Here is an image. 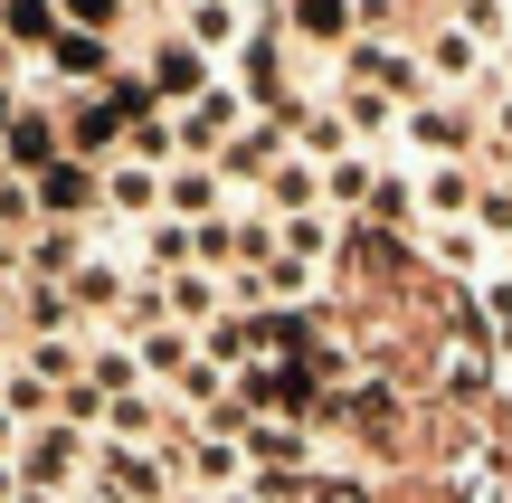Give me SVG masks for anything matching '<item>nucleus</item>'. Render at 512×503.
<instances>
[{
  "label": "nucleus",
  "mask_w": 512,
  "mask_h": 503,
  "mask_svg": "<svg viewBox=\"0 0 512 503\" xmlns=\"http://www.w3.org/2000/svg\"><path fill=\"white\" fill-rule=\"evenodd\" d=\"M143 76H152V95H162L171 114H181L190 95H209V86H219V67H209V48H190L181 29H162V38H152V57H143Z\"/></svg>",
  "instance_id": "obj_7"
},
{
  "label": "nucleus",
  "mask_w": 512,
  "mask_h": 503,
  "mask_svg": "<svg viewBox=\"0 0 512 503\" xmlns=\"http://www.w3.org/2000/svg\"><path fill=\"white\" fill-rule=\"evenodd\" d=\"M256 29V0H181V38L190 48H209V57H238V38Z\"/></svg>",
  "instance_id": "obj_15"
},
{
  "label": "nucleus",
  "mask_w": 512,
  "mask_h": 503,
  "mask_svg": "<svg viewBox=\"0 0 512 503\" xmlns=\"http://www.w3.org/2000/svg\"><path fill=\"white\" fill-rule=\"evenodd\" d=\"M494 162H512V86H494Z\"/></svg>",
  "instance_id": "obj_23"
},
{
  "label": "nucleus",
  "mask_w": 512,
  "mask_h": 503,
  "mask_svg": "<svg viewBox=\"0 0 512 503\" xmlns=\"http://www.w3.org/2000/svg\"><path fill=\"white\" fill-rule=\"evenodd\" d=\"M19 67H29V57H19V48H10V38H0V76H19Z\"/></svg>",
  "instance_id": "obj_28"
},
{
  "label": "nucleus",
  "mask_w": 512,
  "mask_h": 503,
  "mask_svg": "<svg viewBox=\"0 0 512 503\" xmlns=\"http://www.w3.org/2000/svg\"><path fill=\"white\" fill-rule=\"evenodd\" d=\"M19 503H67V494H38V485H19Z\"/></svg>",
  "instance_id": "obj_29"
},
{
  "label": "nucleus",
  "mask_w": 512,
  "mask_h": 503,
  "mask_svg": "<svg viewBox=\"0 0 512 503\" xmlns=\"http://www.w3.org/2000/svg\"><path fill=\"white\" fill-rule=\"evenodd\" d=\"M29 105V86H19V76H0V133H10V114Z\"/></svg>",
  "instance_id": "obj_25"
},
{
  "label": "nucleus",
  "mask_w": 512,
  "mask_h": 503,
  "mask_svg": "<svg viewBox=\"0 0 512 503\" xmlns=\"http://www.w3.org/2000/svg\"><path fill=\"white\" fill-rule=\"evenodd\" d=\"M475 323H484V342H494V361H512V266H494V276L475 285Z\"/></svg>",
  "instance_id": "obj_18"
},
{
  "label": "nucleus",
  "mask_w": 512,
  "mask_h": 503,
  "mask_svg": "<svg viewBox=\"0 0 512 503\" xmlns=\"http://www.w3.org/2000/svg\"><path fill=\"white\" fill-rule=\"evenodd\" d=\"M313 503H370V485H361V475H332V466H323V485H313Z\"/></svg>",
  "instance_id": "obj_22"
},
{
  "label": "nucleus",
  "mask_w": 512,
  "mask_h": 503,
  "mask_svg": "<svg viewBox=\"0 0 512 503\" xmlns=\"http://www.w3.org/2000/svg\"><path fill=\"white\" fill-rule=\"evenodd\" d=\"M0 152H10V171L19 181H38L48 162H67V124H57V95H38L29 86V105L10 114V133H0Z\"/></svg>",
  "instance_id": "obj_6"
},
{
  "label": "nucleus",
  "mask_w": 512,
  "mask_h": 503,
  "mask_svg": "<svg viewBox=\"0 0 512 503\" xmlns=\"http://www.w3.org/2000/svg\"><path fill=\"white\" fill-rule=\"evenodd\" d=\"M0 276H19V228H0Z\"/></svg>",
  "instance_id": "obj_26"
},
{
  "label": "nucleus",
  "mask_w": 512,
  "mask_h": 503,
  "mask_svg": "<svg viewBox=\"0 0 512 503\" xmlns=\"http://www.w3.org/2000/svg\"><path fill=\"white\" fill-rule=\"evenodd\" d=\"M456 10H465V0H456Z\"/></svg>",
  "instance_id": "obj_31"
},
{
  "label": "nucleus",
  "mask_w": 512,
  "mask_h": 503,
  "mask_svg": "<svg viewBox=\"0 0 512 503\" xmlns=\"http://www.w3.org/2000/svg\"><path fill=\"white\" fill-rule=\"evenodd\" d=\"M162 181H171L162 162H133V152H114V162H105V219H114V228L162 219Z\"/></svg>",
  "instance_id": "obj_11"
},
{
  "label": "nucleus",
  "mask_w": 512,
  "mask_h": 503,
  "mask_svg": "<svg viewBox=\"0 0 512 503\" xmlns=\"http://www.w3.org/2000/svg\"><path fill=\"white\" fill-rule=\"evenodd\" d=\"M57 124H67V152H76V162H95V171H105L114 152H124V133H133L105 95H57Z\"/></svg>",
  "instance_id": "obj_10"
},
{
  "label": "nucleus",
  "mask_w": 512,
  "mask_h": 503,
  "mask_svg": "<svg viewBox=\"0 0 512 503\" xmlns=\"http://www.w3.org/2000/svg\"><path fill=\"white\" fill-rule=\"evenodd\" d=\"M57 29H67V19H57V0H0V38H10L29 67L57 48Z\"/></svg>",
  "instance_id": "obj_17"
},
{
  "label": "nucleus",
  "mask_w": 512,
  "mask_h": 503,
  "mask_svg": "<svg viewBox=\"0 0 512 503\" xmlns=\"http://www.w3.org/2000/svg\"><path fill=\"white\" fill-rule=\"evenodd\" d=\"M256 209H266V219H304V209H323V162L285 152V162L266 171V190H256Z\"/></svg>",
  "instance_id": "obj_16"
},
{
  "label": "nucleus",
  "mask_w": 512,
  "mask_h": 503,
  "mask_svg": "<svg viewBox=\"0 0 512 503\" xmlns=\"http://www.w3.org/2000/svg\"><path fill=\"white\" fill-rule=\"evenodd\" d=\"M228 209H247V200L219 181V162H171V181H162V219L209 228V219H228Z\"/></svg>",
  "instance_id": "obj_8"
},
{
  "label": "nucleus",
  "mask_w": 512,
  "mask_h": 503,
  "mask_svg": "<svg viewBox=\"0 0 512 503\" xmlns=\"http://www.w3.org/2000/svg\"><path fill=\"white\" fill-rule=\"evenodd\" d=\"M124 10H133V0H57V19L86 29V38H124Z\"/></svg>",
  "instance_id": "obj_20"
},
{
  "label": "nucleus",
  "mask_w": 512,
  "mask_h": 503,
  "mask_svg": "<svg viewBox=\"0 0 512 503\" xmlns=\"http://www.w3.org/2000/svg\"><path fill=\"white\" fill-rule=\"evenodd\" d=\"M86 456H95V437L86 428H67V418H48V428H29V437H19V456H10V466H19V485H38V494H86Z\"/></svg>",
  "instance_id": "obj_2"
},
{
  "label": "nucleus",
  "mask_w": 512,
  "mask_h": 503,
  "mask_svg": "<svg viewBox=\"0 0 512 503\" xmlns=\"http://www.w3.org/2000/svg\"><path fill=\"white\" fill-rule=\"evenodd\" d=\"M342 86H370V95H389V105H418V95H437L427 86V57L418 48H399V38H351L342 48Z\"/></svg>",
  "instance_id": "obj_3"
},
{
  "label": "nucleus",
  "mask_w": 512,
  "mask_h": 503,
  "mask_svg": "<svg viewBox=\"0 0 512 503\" xmlns=\"http://www.w3.org/2000/svg\"><path fill=\"white\" fill-rule=\"evenodd\" d=\"M294 48H351L361 38V0H275Z\"/></svg>",
  "instance_id": "obj_13"
},
{
  "label": "nucleus",
  "mask_w": 512,
  "mask_h": 503,
  "mask_svg": "<svg viewBox=\"0 0 512 503\" xmlns=\"http://www.w3.org/2000/svg\"><path fill=\"white\" fill-rule=\"evenodd\" d=\"M456 503H512V466L503 456H465L456 466Z\"/></svg>",
  "instance_id": "obj_19"
},
{
  "label": "nucleus",
  "mask_w": 512,
  "mask_h": 503,
  "mask_svg": "<svg viewBox=\"0 0 512 503\" xmlns=\"http://www.w3.org/2000/svg\"><path fill=\"white\" fill-rule=\"evenodd\" d=\"M475 190H484L475 162H418V219H427V228L475 219Z\"/></svg>",
  "instance_id": "obj_12"
},
{
  "label": "nucleus",
  "mask_w": 512,
  "mask_h": 503,
  "mask_svg": "<svg viewBox=\"0 0 512 503\" xmlns=\"http://www.w3.org/2000/svg\"><path fill=\"white\" fill-rule=\"evenodd\" d=\"M399 143L418 152V162H465V143H475V114H465V95H418V105L399 114Z\"/></svg>",
  "instance_id": "obj_5"
},
{
  "label": "nucleus",
  "mask_w": 512,
  "mask_h": 503,
  "mask_svg": "<svg viewBox=\"0 0 512 503\" xmlns=\"http://www.w3.org/2000/svg\"><path fill=\"white\" fill-rule=\"evenodd\" d=\"M437 390H446V399H484V390H494V342H484V323H475V314H465V323H456V342L437 352Z\"/></svg>",
  "instance_id": "obj_14"
},
{
  "label": "nucleus",
  "mask_w": 512,
  "mask_h": 503,
  "mask_svg": "<svg viewBox=\"0 0 512 503\" xmlns=\"http://www.w3.org/2000/svg\"><path fill=\"white\" fill-rule=\"evenodd\" d=\"M57 418H67V428H105V390H95V380H67V390H57Z\"/></svg>",
  "instance_id": "obj_21"
},
{
  "label": "nucleus",
  "mask_w": 512,
  "mask_h": 503,
  "mask_svg": "<svg viewBox=\"0 0 512 503\" xmlns=\"http://www.w3.org/2000/svg\"><path fill=\"white\" fill-rule=\"evenodd\" d=\"M86 494H105V503H171V494H181V466H171V447H124V437H95Z\"/></svg>",
  "instance_id": "obj_1"
},
{
  "label": "nucleus",
  "mask_w": 512,
  "mask_h": 503,
  "mask_svg": "<svg viewBox=\"0 0 512 503\" xmlns=\"http://www.w3.org/2000/svg\"><path fill=\"white\" fill-rule=\"evenodd\" d=\"M29 200H38V219H105V171L67 152V162H48L29 181Z\"/></svg>",
  "instance_id": "obj_9"
},
{
  "label": "nucleus",
  "mask_w": 512,
  "mask_h": 503,
  "mask_svg": "<svg viewBox=\"0 0 512 503\" xmlns=\"http://www.w3.org/2000/svg\"><path fill=\"white\" fill-rule=\"evenodd\" d=\"M247 114H256V105L228 86V76H219L209 95H190V105L171 114V133H181V162H219V152H228V133H238Z\"/></svg>",
  "instance_id": "obj_4"
},
{
  "label": "nucleus",
  "mask_w": 512,
  "mask_h": 503,
  "mask_svg": "<svg viewBox=\"0 0 512 503\" xmlns=\"http://www.w3.org/2000/svg\"><path fill=\"white\" fill-rule=\"evenodd\" d=\"M0 503H19V466H10V456H0Z\"/></svg>",
  "instance_id": "obj_27"
},
{
  "label": "nucleus",
  "mask_w": 512,
  "mask_h": 503,
  "mask_svg": "<svg viewBox=\"0 0 512 503\" xmlns=\"http://www.w3.org/2000/svg\"><path fill=\"white\" fill-rule=\"evenodd\" d=\"M19 437H29V418H19L10 399H0V456H19Z\"/></svg>",
  "instance_id": "obj_24"
},
{
  "label": "nucleus",
  "mask_w": 512,
  "mask_h": 503,
  "mask_svg": "<svg viewBox=\"0 0 512 503\" xmlns=\"http://www.w3.org/2000/svg\"><path fill=\"white\" fill-rule=\"evenodd\" d=\"M503 76H512V38H503Z\"/></svg>",
  "instance_id": "obj_30"
}]
</instances>
